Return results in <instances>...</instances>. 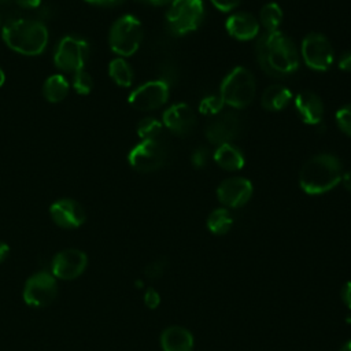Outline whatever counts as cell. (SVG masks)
<instances>
[{
    "mask_svg": "<svg viewBox=\"0 0 351 351\" xmlns=\"http://www.w3.org/2000/svg\"><path fill=\"white\" fill-rule=\"evenodd\" d=\"M143 3H147V4H152V5H162V4H166L169 1H173V0H140Z\"/></svg>",
    "mask_w": 351,
    "mask_h": 351,
    "instance_id": "cell-40",
    "label": "cell"
},
{
    "mask_svg": "<svg viewBox=\"0 0 351 351\" xmlns=\"http://www.w3.org/2000/svg\"><path fill=\"white\" fill-rule=\"evenodd\" d=\"M215 163L229 171L240 170L244 166V155L239 147L233 145L232 143H225L218 145L214 152Z\"/></svg>",
    "mask_w": 351,
    "mask_h": 351,
    "instance_id": "cell-21",
    "label": "cell"
},
{
    "mask_svg": "<svg viewBox=\"0 0 351 351\" xmlns=\"http://www.w3.org/2000/svg\"><path fill=\"white\" fill-rule=\"evenodd\" d=\"M340 182L343 184V186H344L347 191L351 192V170L346 171V173L341 176V181H340Z\"/></svg>",
    "mask_w": 351,
    "mask_h": 351,
    "instance_id": "cell-38",
    "label": "cell"
},
{
    "mask_svg": "<svg viewBox=\"0 0 351 351\" xmlns=\"http://www.w3.org/2000/svg\"><path fill=\"white\" fill-rule=\"evenodd\" d=\"M73 86L80 95H88L90 93L93 88V80L89 73H86L84 69L75 71L74 80H73Z\"/></svg>",
    "mask_w": 351,
    "mask_h": 351,
    "instance_id": "cell-28",
    "label": "cell"
},
{
    "mask_svg": "<svg viewBox=\"0 0 351 351\" xmlns=\"http://www.w3.org/2000/svg\"><path fill=\"white\" fill-rule=\"evenodd\" d=\"M240 119L236 114L229 111H221L214 115L211 121L206 125L204 134L211 144L221 145L230 143L240 132Z\"/></svg>",
    "mask_w": 351,
    "mask_h": 351,
    "instance_id": "cell-13",
    "label": "cell"
},
{
    "mask_svg": "<svg viewBox=\"0 0 351 351\" xmlns=\"http://www.w3.org/2000/svg\"><path fill=\"white\" fill-rule=\"evenodd\" d=\"M88 266V256L77 248L59 251L51 261V273L55 278L74 280L80 277Z\"/></svg>",
    "mask_w": 351,
    "mask_h": 351,
    "instance_id": "cell-12",
    "label": "cell"
},
{
    "mask_svg": "<svg viewBox=\"0 0 351 351\" xmlns=\"http://www.w3.org/2000/svg\"><path fill=\"white\" fill-rule=\"evenodd\" d=\"M223 100L219 95H207L199 103V112L204 115H217L223 108Z\"/></svg>",
    "mask_w": 351,
    "mask_h": 351,
    "instance_id": "cell-27",
    "label": "cell"
},
{
    "mask_svg": "<svg viewBox=\"0 0 351 351\" xmlns=\"http://www.w3.org/2000/svg\"><path fill=\"white\" fill-rule=\"evenodd\" d=\"M128 160L137 171H155L163 166L166 160V149L158 138L141 140L130 149Z\"/></svg>",
    "mask_w": 351,
    "mask_h": 351,
    "instance_id": "cell-10",
    "label": "cell"
},
{
    "mask_svg": "<svg viewBox=\"0 0 351 351\" xmlns=\"http://www.w3.org/2000/svg\"><path fill=\"white\" fill-rule=\"evenodd\" d=\"M226 32L230 37L239 41H248L258 36L259 33V22L250 12H234L225 22Z\"/></svg>",
    "mask_w": 351,
    "mask_h": 351,
    "instance_id": "cell-17",
    "label": "cell"
},
{
    "mask_svg": "<svg viewBox=\"0 0 351 351\" xmlns=\"http://www.w3.org/2000/svg\"><path fill=\"white\" fill-rule=\"evenodd\" d=\"M160 346L163 351H192L193 336L181 326H169L160 335Z\"/></svg>",
    "mask_w": 351,
    "mask_h": 351,
    "instance_id": "cell-19",
    "label": "cell"
},
{
    "mask_svg": "<svg viewBox=\"0 0 351 351\" xmlns=\"http://www.w3.org/2000/svg\"><path fill=\"white\" fill-rule=\"evenodd\" d=\"M337 64L343 71H351V51L343 52L337 60Z\"/></svg>",
    "mask_w": 351,
    "mask_h": 351,
    "instance_id": "cell-34",
    "label": "cell"
},
{
    "mask_svg": "<svg viewBox=\"0 0 351 351\" xmlns=\"http://www.w3.org/2000/svg\"><path fill=\"white\" fill-rule=\"evenodd\" d=\"M341 299L344 302V304L351 308V280L347 281L343 288H341Z\"/></svg>",
    "mask_w": 351,
    "mask_h": 351,
    "instance_id": "cell-35",
    "label": "cell"
},
{
    "mask_svg": "<svg viewBox=\"0 0 351 351\" xmlns=\"http://www.w3.org/2000/svg\"><path fill=\"white\" fill-rule=\"evenodd\" d=\"M207 159H208V154H207V149L203 148V147H199L196 148L192 155H191V162L195 167L200 169V167H204L206 163H207Z\"/></svg>",
    "mask_w": 351,
    "mask_h": 351,
    "instance_id": "cell-31",
    "label": "cell"
},
{
    "mask_svg": "<svg viewBox=\"0 0 351 351\" xmlns=\"http://www.w3.org/2000/svg\"><path fill=\"white\" fill-rule=\"evenodd\" d=\"M256 59L261 69L276 78L293 74L300 64L295 43L282 32H265L256 41Z\"/></svg>",
    "mask_w": 351,
    "mask_h": 351,
    "instance_id": "cell-1",
    "label": "cell"
},
{
    "mask_svg": "<svg viewBox=\"0 0 351 351\" xmlns=\"http://www.w3.org/2000/svg\"><path fill=\"white\" fill-rule=\"evenodd\" d=\"M204 18L203 0H173L167 14L166 23L176 36H185L195 32Z\"/></svg>",
    "mask_w": 351,
    "mask_h": 351,
    "instance_id": "cell-5",
    "label": "cell"
},
{
    "mask_svg": "<svg viewBox=\"0 0 351 351\" xmlns=\"http://www.w3.org/2000/svg\"><path fill=\"white\" fill-rule=\"evenodd\" d=\"M5 1H8V0H0V4H1V3H5Z\"/></svg>",
    "mask_w": 351,
    "mask_h": 351,
    "instance_id": "cell-44",
    "label": "cell"
},
{
    "mask_svg": "<svg viewBox=\"0 0 351 351\" xmlns=\"http://www.w3.org/2000/svg\"><path fill=\"white\" fill-rule=\"evenodd\" d=\"M169 84L163 80L148 81L129 95V104L140 111H151L162 107L169 100Z\"/></svg>",
    "mask_w": 351,
    "mask_h": 351,
    "instance_id": "cell-11",
    "label": "cell"
},
{
    "mask_svg": "<svg viewBox=\"0 0 351 351\" xmlns=\"http://www.w3.org/2000/svg\"><path fill=\"white\" fill-rule=\"evenodd\" d=\"M143 40L141 22L130 14L118 18L110 30V47L121 56L133 55Z\"/></svg>",
    "mask_w": 351,
    "mask_h": 351,
    "instance_id": "cell-6",
    "label": "cell"
},
{
    "mask_svg": "<svg viewBox=\"0 0 351 351\" xmlns=\"http://www.w3.org/2000/svg\"><path fill=\"white\" fill-rule=\"evenodd\" d=\"M144 303L151 310L156 308L160 303V295L158 293V291L154 289V288H148L144 293Z\"/></svg>",
    "mask_w": 351,
    "mask_h": 351,
    "instance_id": "cell-32",
    "label": "cell"
},
{
    "mask_svg": "<svg viewBox=\"0 0 351 351\" xmlns=\"http://www.w3.org/2000/svg\"><path fill=\"white\" fill-rule=\"evenodd\" d=\"M49 214L52 221L63 229L80 228L86 219L84 207L77 200L69 197L53 202L49 207Z\"/></svg>",
    "mask_w": 351,
    "mask_h": 351,
    "instance_id": "cell-15",
    "label": "cell"
},
{
    "mask_svg": "<svg viewBox=\"0 0 351 351\" xmlns=\"http://www.w3.org/2000/svg\"><path fill=\"white\" fill-rule=\"evenodd\" d=\"M336 123L344 134L351 137V104H346L337 110Z\"/></svg>",
    "mask_w": 351,
    "mask_h": 351,
    "instance_id": "cell-29",
    "label": "cell"
},
{
    "mask_svg": "<svg viewBox=\"0 0 351 351\" xmlns=\"http://www.w3.org/2000/svg\"><path fill=\"white\" fill-rule=\"evenodd\" d=\"M291 99L292 93L287 86L281 84H273L263 90L261 96V104L265 110L281 111L289 104Z\"/></svg>",
    "mask_w": 351,
    "mask_h": 351,
    "instance_id": "cell-20",
    "label": "cell"
},
{
    "mask_svg": "<svg viewBox=\"0 0 351 351\" xmlns=\"http://www.w3.org/2000/svg\"><path fill=\"white\" fill-rule=\"evenodd\" d=\"M8 252H10V247L8 244H5L4 241L0 240V263L8 256Z\"/></svg>",
    "mask_w": 351,
    "mask_h": 351,
    "instance_id": "cell-39",
    "label": "cell"
},
{
    "mask_svg": "<svg viewBox=\"0 0 351 351\" xmlns=\"http://www.w3.org/2000/svg\"><path fill=\"white\" fill-rule=\"evenodd\" d=\"M215 8H218L222 12H229L234 10L241 0H210Z\"/></svg>",
    "mask_w": 351,
    "mask_h": 351,
    "instance_id": "cell-33",
    "label": "cell"
},
{
    "mask_svg": "<svg viewBox=\"0 0 351 351\" xmlns=\"http://www.w3.org/2000/svg\"><path fill=\"white\" fill-rule=\"evenodd\" d=\"M3 40L15 52L33 56L41 53L47 47L48 32L38 21L16 18L4 25Z\"/></svg>",
    "mask_w": 351,
    "mask_h": 351,
    "instance_id": "cell-3",
    "label": "cell"
},
{
    "mask_svg": "<svg viewBox=\"0 0 351 351\" xmlns=\"http://www.w3.org/2000/svg\"><path fill=\"white\" fill-rule=\"evenodd\" d=\"M58 295V282L51 271L40 270L32 274L23 287V300L32 307H45Z\"/></svg>",
    "mask_w": 351,
    "mask_h": 351,
    "instance_id": "cell-7",
    "label": "cell"
},
{
    "mask_svg": "<svg viewBox=\"0 0 351 351\" xmlns=\"http://www.w3.org/2000/svg\"><path fill=\"white\" fill-rule=\"evenodd\" d=\"M340 351H351V340H348L347 343H344V344L340 347Z\"/></svg>",
    "mask_w": 351,
    "mask_h": 351,
    "instance_id": "cell-41",
    "label": "cell"
},
{
    "mask_svg": "<svg viewBox=\"0 0 351 351\" xmlns=\"http://www.w3.org/2000/svg\"><path fill=\"white\" fill-rule=\"evenodd\" d=\"M88 52L89 45L84 38L66 36L58 44L53 60L56 67L63 71H78L82 70Z\"/></svg>",
    "mask_w": 351,
    "mask_h": 351,
    "instance_id": "cell-9",
    "label": "cell"
},
{
    "mask_svg": "<svg viewBox=\"0 0 351 351\" xmlns=\"http://www.w3.org/2000/svg\"><path fill=\"white\" fill-rule=\"evenodd\" d=\"M44 96L51 103L62 101L69 92V82L60 74H53L44 82Z\"/></svg>",
    "mask_w": 351,
    "mask_h": 351,
    "instance_id": "cell-22",
    "label": "cell"
},
{
    "mask_svg": "<svg viewBox=\"0 0 351 351\" xmlns=\"http://www.w3.org/2000/svg\"><path fill=\"white\" fill-rule=\"evenodd\" d=\"M252 184L244 177H232L223 180L217 188V197L225 206L237 208L244 206L252 196Z\"/></svg>",
    "mask_w": 351,
    "mask_h": 351,
    "instance_id": "cell-14",
    "label": "cell"
},
{
    "mask_svg": "<svg viewBox=\"0 0 351 351\" xmlns=\"http://www.w3.org/2000/svg\"><path fill=\"white\" fill-rule=\"evenodd\" d=\"M162 129H163L162 121L154 117H145L137 125V134L141 140H154L160 134Z\"/></svg>",
    "mask_w": 351,
    "mask_h": 351,
    "instance_id": "cell-26",
    "label": "cell"
},
{
    "mask_svg": "<svg viewBox=\"0 0 351 351\" xmlns=\"http://www.w3.org/2000/svg\"><path fill=\"white\" fill-rule=\"evenodd\" d=\"M233 225V217L228 208H215L207 218V228L214 234H225Z\"/></svg>",
    "mask_w": 351,
    "mask_h": 351,
    "instance_id": "cell-23",
    "label": "cell"
},
{
    "mask_svg": "<svg viewBox=\"0 0 351 351\" xmlns=\"http://www.w3.org/2000/svg\"><path fill=\"white\" fill-rule=\"evenodd\" d=\"M108 74L112 81L119 86H130L133 82V71L126 60L122 58H117L111 60L108 66Z\"/></svg>",
    "mask_w": 351,
    "mask_h": 351,
    "instance_id": "cell-24",
    "label": "cell"
},
{
    "mask_svg": "<svg viewBox=\"0 0 351 351\" xmlns=\"http://www.w3.org/2000/svg\"><path fill=\"white\" fill-rule=\"evenodd\" d=\"M256 93V82L254 74L243 67L237 66L226 74L219 88V96L223 103L233 108H244L250 106Z\"/></svg>",
    "mask_w": 351,
    "mask_h": 351,
    "instance_id": "cell-4",
    "label": "cell"
},
{
    "mask_svg": "<svg viewBox=\"0 0 351 351\" xmlns=\"http://www.w3.org/2000/svg\"><path fill=\"white\" fill-rule=\"evenodd\" d=\"M4 81H5V75H4V71L0 67V86L4 84Z\"/></svg>",
    "mask_w": 351,
    "mask_h": 351,
    "instance_id": "cell-42",
    "label": "cell"
},
{
    "mask_svg": "<svg viewBox=\"0 0 351 351\" xmlns=\"http://www.w3.org/2000/svg\"><path fill=\"white\" fill-rule=\"evenodd\" d=\"M343 176L341 162L332 154H318L300 169L299 185L308 195H321L335 188Z\"/></svg>",
    "mask_w": 351,
    "mask_h": 351,
    "instance_id": "cell-2",
    "label": "cell"
},
{
    "mask_svg": "<svg viewBox=\"0 0 351 351\" xmlns=\"http://www.w3.org/2000/svg\"><path fill=\"white\" fill-rule=\"evenodd\" d=\"M14 1L22 8H36L41 3V0H14Z\"/></svg>",
    "mask_w": 351,
    "mask_h": 351,
    "instance_id": "cell-37",
    "label": "cell"
},
{
    "mask_svg": "<svg viewBox=\"0 0 351 351\" xmlns=\"http://www.w3.org/2000/svg\"><path fill=\"white\" fill-rule=\"evenodd\" d=\"M166 265H167V261L165 258H159V259H155L152 261L151 263H148L144 269V274L145 277H148L149 280H156L159 278L165 269H166Z\"/></svg>",
    "mask_w": 351,
    "mask_h": 351,
    "instance_id": "cell-30",
    "label": "cell"
},
{
    "mask_svg": "<svg viewBox=\"0 0 351 351\" xmlns=\"http://www.w3.org/2000/svg\"><path fill=\"white\" fill-rule=\"evenodd\" d=\"M295 108L300 119L307 125H319L324 117V104L318 95L311 90L299 92L295 97Z\"/></svg>",
    "mask_w": 351,
    "mask_h": 351,
    "instance_id": "cell-18",
    "label": "cell"
},
{
    "mask_svg": "<svg viewBox=\"0 0 351 351\" xmlns=\"http://www.w3.org/2000/svg\"><path fill=\"white\" fill-rule=\"evenodd\" d=\"M261 25L266 32L278 30V26L282 22V10L277 3H266L259 11Z\"/></svg>",
    "mask_w": 351,
    "mask_h": 351,
    "instance_id": "cell-25",
    "label": "cell"
},
{
    "mask_svg": "<svg viewBox=\"0 0 351 351\" xmlns=\"http://www.w3.org/2000/svg\"><path fill=\"white\" fill-rule=\"evenodd\" d=\"M88 3L96 4V5H103V7H112L123 3L125 0H86Z\"/></svg>",
    "mask_w": 351,
    "mask_h": 351,
    "instance_id": "cell-36",
    "label": "cell"
},
{
    "mask_svg": "<svg viewBox=\"0 0 351 351\" xmlns=\"http://www.w3.org/2000/svg\"><path fill=\"white\" fill-rule=\"evenodd\" d=\"M302 58L304 63L317 71H326L335 60L330 41L321 33H310L302 43Z\"/></svg>",
    "mask_w": 351,
    "mask_h": 351,
    "instance_id": "cell-8",
    "label": "cell"
},
{
    "mask_svg": "<svg viewBox=\"0 0 351 351\" xmlns=\"http://www.w3.org/2000/svg\"><path fill=\"white\" fill-rule=\"evenodd\" d=\"M136 285H137L138 288H141V287H143V282L138 280V281H136Z\"/></svg>",
    "mask_w": 351,
    "mask_h": 351,
    "instance_id": "cell-43",
    "label": "cell"
},
{
    "mask_svg": "<svg viewBox=\"0 0 351 351\" xmlns=\"http://www.w3.org/2000/svg\"><path fill=\"white\" fill-rule=\"evenodd\" d=\"M162 123L171 133L177 136H186L193 130L196 117L186 103H176L163 112Z\"/></svg>",
    "mask_w": 351,
    "mask_h": 351,
    "instance_id": "cell-16",
    "label": "cell"
}]
</instances>
